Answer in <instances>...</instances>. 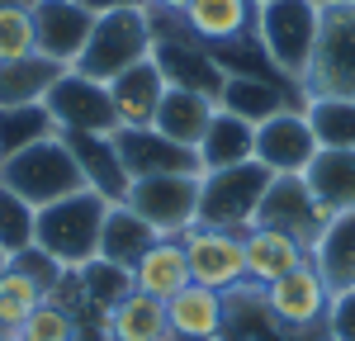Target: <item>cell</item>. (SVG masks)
I'll return each instance as SVG.
<instances>
[{
	"label": "cell",
	"instance_id": "cell-19",
	"mask_svg": "<svg viewBox=\"0 0 355 341\" xmlns=\"http://www.w3.org/2000/svg\"><path fill=\"white\" fill-rule=\"evenodd\" d=\"M162 95H166V76L152 57H142L128 71H119L110 81V100H114V114H119V128H152Z\"/></svg>",
	"mask_w": 355,
	"mask_h": 341
},
{
	"label": "cell",
	"instance_id": "cell-38",
	"mask_svg": "<svg viewBox=\"0 0 355 341\" xmlns=\"http://www.w3.org/2000/svg\"><path fill=\"white\" fill-rule=\"evenodd\" d=\"M5 261H10V265H15L19 275H28V280L38 284L43 294H53L57 284H62V275H67V270H62V265H57V261H53L48 252H43V247H24V252L5 256Z\"/></svg>",
	"mask_w": 355,
	"mask_h": 341
},
{
	"label": "cell",
	"instance_id": "cell-33",
	"mask_svg": "<svg viewBox=\"0 0 355 341\" xmlns=\"http://www.w3.org/2000/svg\"><path fill=\"white\" fill-rule=\"evenodd\" d=\"M76 280H81V299H85V308H95L100 317L133 289V280H128V270H119V265H110V261H85L81 270H76Z\"/></svg>",
	"mask_w": 355,
	"mask_h": 341
},
{
	"label": "cell",
	"instance_id": "cell-27",
	"mask_svg": "<svg viewBox=\"0 0 355 341\" xmlns=\"http://www.w3.org/2000/svg\"><path fill=\"white\" fill-rule=\"evenodd\" d=\"M105 332H110V341H171V332H166V304L152 299V294L128 289L105 313Z\"/></svg>",
	"mask_w": 355,
	"mask_h": 341
},
{
	"label": "cell",
	"instance_id": "cell-10",
	"mask_svg": "<svg viewBox=\"0 0 355 341\" xmlns=\"http://www.w3.org/2000/svg\"><path fill=\"white\" fill-rule=\"evenodd\" d=\"M180 242H185V261H190V284H204V289H214V294H232V289L246 284L242 232L194 223Z\"/></svg>",
	"mask_w": 355,
	"mask_h": 341
},
{
	"label": "cell",
	"instance_id": "cell-18",
	"mask_svg": "<svg viewBox=\"0 0 355 341\" xmlns=\"http://www.w3.org/2000/svg\"><path fill=\"white\" fill-rule=\"evenodd\" d=\"M256 15H261V0H194L180 19L209 48H232L256 38Z\"/></svg>",
	"mask_w": 355,
	"mask_h": 341
},
{
	"label": "cell",
	"instance_id": "cell-13",
	"mask_svg": "<svg viewBox=\"0 0 355 341\" xmlns=\"http://www.w3.org/2000/svg\"><path fill=\"white\" fill-rule=\"evenodd\" d=\"M110 138L119 147V161L128 170V180H147V175H204L199 152L162 138L157 128H114Z\"/></svg>",
	"mask_w": 355,
	"mask_h": 341
},
{
	"label": "cell",
	"instance_id": "cell-15",
	"mask_svg": "<svg viewBox=\"0 0 355 341\" xmlns=\"http://www.w3.org/2000/svg\"><path fill=\"white\" fill-rule=\"evenodd\" d=\"M251 157L275 175H303L308 161L318 157V138H313V128L303 119V105H289L275 119L256 123V152Z\"/></svg>",
	"mask_w": 355,
	"mask_h": 341
},
{
	"label": "cell",
	"instance_id": "cell-39",
	"mask_svg": "<svg viewBox=\"0 0 355 341\" xmlns=\"http://www.w3.org/2000/svg\"><path fill=\"white\" fill-rule=\"evenodd\" d=\"M327 332H331V341H355V284H351V289H336V294H331Z\"/></svg>",
	"mask_w": 355,
	"mask_h": 341
},
{
	"label": "cell",
	"instance_id": "cell-5",
	"mask_svg": "<svg viewBox=\"0 0 355 341\" xmlns=\"http://www.w3.org/2000/svg\"><path fill=\"white\" fill-rule=\"evenodd\" d=\"M303 100H355V5H327L299 85Z\"/></svg>",
	"mask_w": 355,
	"mask_h": 341
},
{
	"label": "cell",
	"instance_id": "cell-7",
	"mask_svg": "<svg viewBox=\"0 0 355 341\" xmlns=\"http://www.w3.org/2000/svg\"><path fill=\"white\" fill-rule=\"evenodd\" d=\"M275 170H266L256 157L237 161L223 170H204L199 175V223L204 227H227V232H246L256 223V209L270 190Z\"/></svg>",
	"mask_w": 355,
	"mask_h": 341
},
{
	"label": "cell",
	"instance_id": "cell-11",
	"mask_svg": "<svg viewBox=\"0 0 355 341\" xmlns=\"http://www.w3.org/2000/svg\"><path fill=\"white\" fill-rule=\"evenodd\" d=\"M261 304H266L284 327L313 332V327H322V322H327L331 289H327V280L318 275V265H313V261H303V265H294L289 275L261 284Z\"/></svg>",
	"mask_w": 355,
	"mask_h": 341
},
{
	"label": "cell",
	"instance_id": "cell-28",
	"mask_svg": "<svg viewBox=\"0 0 355 341\" xmlns=\"http://www.w3.org/2000/svg\"><path fill=\"white\" fill-rule=\"evenodd\" d=\"M62 71H67V67L53 62V57H43V53L0 62V110H10V105H38V100L53 90V81Z\"/></svg>",
	"mask_w": 355,
	"mask_h": 341
},
{
	"label": "cell",
	"instance_id": "cell-46",
	"mask_svg": "<svg viewBox=\"0 0 355 341\" xmlns=\"http://www.w3.org/2000/svg\"><path fill=\"white\" fill-rule=\"evenodd\" d=\"M5 341H15V337H5Z\"/></svg>",
	"mask_w": 355,
	"mask_h": 341
},
{
	"label": "cell",
	"instance_id": "cell-2",
	"mask_svg": "<svg viewBox=\"0 0 355 341\" xmlns=\"http://www.w3.org/2000/svg\"><path fill=\"white\" fill-rule=\"evenodd\" d=\"M318 0H261V15H256V38H261V53L279 71V81L303 85L308 71V57L318 43Z\"/></svg>",
	"mask_w": 355,
	"mask_h": 341
},
{
	"label": "cell",
	"instance_id": "cell-6",
	"mask_svg": "<svg viewBox=\"0 0 355 341\" xmlns=\"http://www.w3.org/2000/svg\"><path fill=\"white\" fill-rule=\"evenodd\" d=\"M152 62L162 67L166 85H180V90H199L218 105V90H223V71L214 48L204 38H194L180 15H157L152 10Z\"/></svg>",
	"mask_w": 355,
	"mask_h": 341
},
{
	"label": "cell",
	"instance_id": "cell-21",
	"mask_svg": "<svg viewBox=\"0 0 355 341\" xmlns=\"http://www.w3.org/2000/svg\"><path fill=\"white\" fill-rule=\"evenodd\" d=\"M242 252H246V284H270L308 261V247L299 237H289L279 227H266V223H251L242 232Z\"/></svg>",
	"mask_w": 355,
	"mask_h": 341
},
{
	"label": "cell",
	"instance_id": "cell-20",
	"mask_svg": "<svg viewBox=\"0 0 355 341\" xmlns=\"http://www.w3.org/2000/svg\"><path fill=\"white\" fill-rule=\"evenodd\" d=\"M67 147H71V157H76V166L85 175V190H95L100 199H110V204H123L128 195V170L119 161V147H114L110 133H62Z\"/></svg>",
	"mask_w": 355,
	"mask_h": 341
},
{
	"label": "cell",
	"instance_id": "cell-32",
	"mask_svg": "<svg viewBox=\"0 0 355 341\" xmlns=\"http://www.w3.org/2000/svg\"><path fill=\"white\" fill-rule=\"evenodd\" d=\"M303 119L318 147L355 152V100H303Z\"/></svg>",
	"mask_w": 355,
	"mask_h": 341
},
{
	"label": "cell",
	"instance_id": "cell-23",
	"mask_svg": "<svg viewBox=\"0 0 355 341\" xmlns=\"http://www.w3.org/2000/svg\"><path fill=\"white\" fill-rule=\"evenodd\" d=\"M137 294H152V299H171L190 284V261H185V242L180 237H157L147 252L137 256V265L128 270Z\"/></svg>",
	"mask_w": 355,
	"mask_h": 341
},
{
	"label": "cell",
	"instance_id": "cell-16",
	"mask_svg": "<svg viewBox=\"0 0 355 341\" xmlns=\"http://www.w3.org/2000/svg\"><path fill=\"white\" fill-rule=\"evenodd\" d=\"M90 28H95V10L85 0H38L33 5V48L62 67H76Z\"/></svg>",
	"mask_w": 355,
	"mask_h": 341
},
{
	"label": "cell",
	"instance_id": "cell-22",
	"mask_svg": "<svg viewBox=\"0 0 355 341\" xmlns=\"http://www.w3.org/2000/svg\"><path fill=\"white\" fill-rule=\"evenodd\" d=\"M214 110H218V105H214L209 95H199V90H180V85H166L152 128H157L162 138H171V142H180V147H194V152H199V142H204L209 123H214Z\"/></svg>",
	"mask_w": 355,
	"mask_h": 341
},
{
	"label": "cell",
	"instance_id": "cell-37",
	"mask_svg": "<svg viewBox=\"0 0 355 341\" xmlns=\"http://www.w3.org/2000/svg\"><path fill=\"white\" fill-rule=\"evenodd\" d=\"M38 53L33 48V15L28 10H0V62Z\"/></svg>",
	"mask_w": 355,
	"mask_h": 341
},
{
	"label": "cell",
	"instance_id": "cell-17",
	"mask_svg": "<svg viewBox=\"0 0 355 341\" xmlns=\"http://www.w3.org/2000/svg\"><path fill=\"white\" fill-rule=\"evenodd\" d=\"M289 105H303V95L294 85H284L279 76H261V71H227V76H223L218 110L246 119L251 128L266 123V119H275V114L289 110Z\"/></svg>",
	"mask_w": 355,
	"mask_h": 341
},
{
	"label": "cell",
	"instance_id": "cell-41",
	"mask_svg": "<svg viewBox=\"0 0 355 341\" xmlns=\"http://www.w3.org/2000/svg\"><path fill=\"white\" fill-rule=\"evenodd\" d=\"M95 15H105V10H137V5H147V0H85Z\"/></svg>",
	"mask_w": 355,
	"mask_h": 341
},
{
	"label": "cell",
	"instance_id": "cell-14",
	"mask_svg": "<svg viewBox=\"0 0 355 341\" xmlns=\"http://www.w3.org/2000/svg\"><path fill=\"white\" fill-rule=\"evenodd\" d=\"M256 223L266 227H279V232H289V237H299L303 247L313 252V242H318V232L331 223V209H322L318 199L308 195V185H303V175H275L266 199H261V209H256Z\"/></svg>",
	"mask_w": 355,
	"mask_h": 341
},
{
	"label": "cell",
	"instance_id": "cell-29",
	"mask_svg": "<svg viewBox=\"0 0 355 341\" xmlns=\"http://www.w3.org/2000/svg\"><path fill=\"white\" fill-rule=\"evenodd\" d=\"M157 242V232L137 218L128 204H110V213H105V227H100V261H110L119 270H133L137 256L147 252Z\"/></svg>",
	"mask_w": 355,
	"mask_h": 341
},
{
	"label": "cell",
	"instance_id": "cell-4",
	"mask_svg": "<svg viewBox=\"0 0 355 341\" xmlns=\"http://www.w3.org/2000/svg\"><path fill=\"white\" fill-rule=\"evenodd\" d=\"M142 57H152V10L147 5H137V10H105V15H95V28H90V38H85V48L71 71L110 85L119 71H128Z\"/></svg>",
	"mask_w": 355,
	"mask_h": 341
},
{
	"label": "cell",
	"instance_id": "cell-35",
	"mask_svg": "<svg viewBox=\"0 0 355 341\" xmlns=\"http://www.w3.org/2000/svg\"><path fill=\"white\" fill-rule=\"evenodd\" d=\"M76 317H81V313L62 308L57 299H43V304L28 313V317L15 327V332H10V337H15V341H71Z\"/></svg>",
	"mask_w": 355,
	"mask_h": 341
},
{
	"label": "cell",
	"instance_id": "cell-44",
	"mask_svg": "<svg viewBox=\"0 0 355 341\" xmlns=\"http://www.w3.org/2000/svg\"><path fill=\"white\" fill-rule=\"evenodd\" d=\"M327 5H355V0H318V10H327Z\"/></svg>",
	"mask_w": 355,
	"mask_h": 341
},
{
	"label": "cell",
	"instance_id": "cell-9",
	"mask_svg": "<svg viewBox=\"0 0 355 341\" xmlns=\"http://www.w3.org/2000/svg\"><path fill=\"white\" fill-rule=\"evenodd\" d=\"M43 105L53 114L57 133H114V128H119L110 85L90 81V76L71 71V67L53 81V90L43 95Z\"/></svg>",
	"mask_w": 355,
	"mask_h": 341
},
{
	"label": "cell",
	"instance_id": "cell-34",
	"mask_svg": "<svg viewBox=\"0 0 355 341\" xmlns=\"http://www.w3.org/2000/svg\"><path fill=\"white\" fill-rule=\"evenodd\" d=\"M43 299H48V294L5 261V270H0V332H15V327H19Z\"/></svg>",
	"mask_w": 355,
	"mask_h": 341
},
{
	"label": "cell",
	"instance_id": "cell-40",
	"mask_svg": "<svg viewBox=\"0 0 355 341\" xmlns=\"http://www.w3.org/2000/svg\"><path fill=\"white\" fill-rule=\"evenodd\" d=\"M71 341H110V332H105V317H100V322H85V317H76V332H71Z\"/></svg>",
	"mask_w": 355,
	"mask_h": 341
},
{
	"label": "cell",
	"instance_id": "cell-31",
	"mask_svg": "<svg viewBox=\"0 0 355 341\" xmlns=\"http://www.w3.org/2000/svg\"><path fill=\"white\" fill-rule=\"evenodd\" d=\"M48 138H57V123L43 100L0 110V157H15V152H24L33 142H48Z\"/></svg>",
	"mask_w": 355,
	"mask_h": 341
},
{
	"label": "cell",
	"instance_id": "cell-36",
	"mask_svg": "<svg viewBox=\"0 0 355 341\" xmlns=\"http://www.w3.org/2000/svg\"><path fill=\"white\" fill-rule=\"evenodd\" d=\"M33 218H38V209L0 185V252L15 256L24 247H33Z\"/></svg>",
	"mask_w": 355,
	"mask_h": 341
},
{
	"label": "cell",
	"instance_id": "cell-1",
	"mask_svg": "<svg viewBox=\"0 0 355 341\" xmlns=\"http://www.w3.org/2000/svg\"><path fill=\"white\" fill-rule=\"evenodd\" d=\"M105 213H110V199H100L95 190L57 199L48 209H38V218H33V247H43L62 270H81L85 261L100 256Z\"/></svg>",
	"mask_w": 355,
	"mask_h": 341
},
{
	"label": "cell",
	"instance_id": "cell-24",
	"mask_svg": "<svg viewBox=\"0 0 355 341\" xmlns=\"http://www.w3.org/2000/svg\"><path fill=\"white\" fill-rule=\"evenodd\" d=\"M223 327V294L204 284H185L166 299V332L171 341H218Z\"/></svg>",
	"mask_w": 355,
	"mask_h": 341
},
{
	"label": "cell",
	"instance_id": "cell-8",
	"mask_svg": "<svg viewBox=\"0 0 355 341\" xmlns=\"http://www.w3.org/2000/svg\"><path fill=\"white\" fill-rule=\"evenodd\" d=\"M123 204L157 237H185L199 223V175H147V180H133Z\"/></svg>",
	"mask_w": 355,
	"mask_h": 341
},
{
	"label": "cell",
	"instance_id": "cell-30",
	"mask_svg": "<svg viewBox=\"0 0 355 341\" xmlns=\"http://www.w3.org/2000/svg\"><path fill=\"white\" fill-rule=\"evenodd\" d=\"M251 152H256V128L237 114L214 110V123L199 142V166L223 170V166H237V161H251Z\"/></svg>",
	"mask_w": 355,
	"mask_h": 341
},
{
	"label": "cell",
	"instance_id": "cell-43",
	"mask_svg": "<svg viewBox=\"0 0 355 341\" xmlns=\"http://www.w3.org/2000/svg\"><path fill=\"white\" fill-rule=\"evenodd\" d=\"M33 5L38 0H0V10H28V15H33Z\"/></svg>",
	"mask_w": 355,
	"mask_h": 341
},
{
	"label": "cell",
	"instance_id": "cell-25",
	"mask_svg": "<svg viewBox=\"0 0 355 341\" xmlns=\"http://www.w3.org/2000/svg\"><path fill=\"white\" fill-rule=\"evenodd\" d=\"M308 261L318 265V275L327 280V289H351L355 284V209L346 213H331V223L318 232Z\"/></svg>",
	"mask_w": 355,
	"mask_h": 341
},
{
	"label": "cell",
	"instance_id": "cell-26",
	"mask_svg": "<svg viewBox=\"0 0 355 341\" xmlns=\"http://www.w3.org/2000/svg\"><path fill=\"white\" fill-rule=\"evenodd\" d=\"M308 195L331 213L355 209V152H336V147H318V157L303 170Z\"/></svg>",
	"mask_w": 355,
	"mask_h": 341
},
{
	"label": "cell",
	"instance_id": "cell-12",
	"mask_svg": "<svg viewBox=\"0 0 355 341\" xmlns=\"http://www.w3.org/2000/svg\"><path fill=\"white\" fill-rule=\"evenodd\" d=\"M218 341H331L327 322L299 332V327H284L266 304H261V284H242L232 294H223V327Z\"/></svg>",
	"mask_w": 355,
	"mask_h": 341
},
{
	"label": "cell",
	"instance_id": "cell-3",
	"mask_svg": "<svg viewBox=\"0 0 355 341\" xmlns=\"http://www.w3.org/2000/svg\"><path fill=\"white\" fill-rule=\"evenodd\" d=\"M0 185L15 190V195L24 199V204H33V209H48L57 199L85 190V175H81V166H76L67 138L57 133V138L33 142L24 152H15V157H0Z\"/></svg>",
	"mask_w": 355,
	"mask_h": 341
},
{
	"label": "cell",
	"instance_id": "cell-42",
	"mask_svg": "<svg viewBox=\"0 0 355 341\" xmlns=\"http://www.w3.org/2000/svg\"><path fill=\"white\" fill-rule=\"evenodd\" d=\"M194 0H147V10H157V15H185Z\"/></svg>",
	"mask_w": 355,
	"mask_h": 341
},
{
	"label": "cell",
	"instance_id": "cell-45",
	"mask_svg": "<svg viewBox=\"0 0 355 341\" xmlns=\"http://www.w3.org/2000/svg\"><path fill=\"white\" fill-rule=\"evenodd\" d=\"M0 270H5V252H0Z\"/></svg>",
	"mask_w": 355,
	"mask_h": 341
}]
</instances>
